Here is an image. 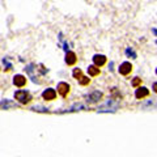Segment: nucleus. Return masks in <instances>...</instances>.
I'll return each instance as SVG.
<instances>
[{
    "instance_id": "obj_15",
    "label": "nucleus",
    "mask_w": 157,
    "mask_h": 157,
    "mask_svg": "<svg viewBox=\"0 0 157 157\" xmlns=\"http://www.w3.org/2000/svg\"><path fill=\"white\" fill-rule=\"evenodd\" d=\"M156 72H157V71H156Z\"/></svg>"
},
{
    "instance_id": "obj_5",
    "label": "nucleus",
    "mask_w": 157,
    "mask_h": 157,
    "mask_svg": "<svg viewBox=\"0 0 157 157\" xmlns=\"http://www.w3.org/2000/svg\"><path fill=\"white\" fill-rule=\"evenodd\" d=\"M42 96H43L45 100H54V98L57 97V92H55L54 89H46Z\"/></svg>"
},
{
    "instance_id": "obj_12",
    "label": "nucleus",
    "mask_w": 157,
    "mask_h": 157,
    "mask_svg": "<svg viewBox=\"0 0 157 157\" xmlns=\"http://www.w3.org/2000/svg\"><path fill=\"white\" fill-rule=\"evenodd\" d=\"M89 81H91V78L86 77V76H83L80 78V84H81V85H86V84H89Z\"/></svg>"
},
{
    "instance_id": "obj_4",
    "label": "nucleus",
    "mask_w": 157,
    "mask_h": 157,
    "mask_svg": "<svg viewBox=\"0 0 157 157\" xmlns=\"http://www.w3.org/2000/svg\"><path fill=\"white\" fill-rule=\"evenodd\" d=\"M13 83H15L16 86H24L25 84H26V78H25L22 75H17V76H15V78H13Z\"/></svg>"
},
{
    "instance_id": "obj_10",
    "label": "nucleus",
    "mask_w": 157,
    "mask_h": 157,
    "mask_svg": "<svg viewBox=\"0 0 157 157\" xmlns=\"http://www.w3.org/2000/svg\"><path fill=\"white\" fill-rule=\"evenodd\" d=\"M74 76L76 77V78H78V80H80V78L83 77V72H81V69L75 68V69H74Z\"/></svg>"
},
{
    "instance_id": "obj_13",
    "label": "nucleus",
    "mask_w": 157,
    "mask_h": 157,
    "mask_svg": "<svg viewBox=\"0 0 157 157\" xmlns=\"http://www.w3.org/2000/svg\"><path fill=\"white\" fill-rule=\"evenodd\" d=\"M140 83H141V78L136 77V78H134V81H132V85H134V86H139V85H140Z\"/></svg>"
},
{
    "instance_id": "obj_2",
    "label": "nucleus",
    "mask_w": 157,
    "mask_h": 157,
    "mask_svg": "<svg viewBox=\"0 0 157 157\" xmlns=\"http://www.w3.org/2000/svg\"><path fill=\"white\" fill-rule=\"evenodd\" d=\"M69 92V85L67 83H59L58 84V93L60 96H67V93Z\"/></svg>"
},
{
    "instance_id": "obj_1",
    "label": "nucleus",
    "mask_w": 157,
    "mask_h": 157,
    "mask_svg": "<svg viewBox=\"0 0 157 157\" xmlns=\"http://www.w3.org/2000/svg\"><path fill=\"white\" fill-rule=\"evenodd\" d=\"M15 97H16V100H17L18 102H21V103H28V102H30V100H32L30 94L28 93V92H25V91L16 92Z\"/></svg>"
},
{
    "instance_id": "obj_6",
    "label": "nucleus",
    "mask_w": 157,
    "mask_h": 157,
    "mask_svg": "<svg viewBox=\"0 0 157 157\" xmlns=\"http://www.w3.org/2000/svg\"><path fill=\"white\" fill-rule=\"evenodd\" d=\"M76 55L74 54V52H67V55H66V63L68 64V66H72V64H75L76 63Z\"/></svg>"
},
{
    "instance_id": "obj_11",
    "label": "nucleus",
    "mask_w": 157,
    "mask_h": 157,
    "mask_svg": "<svg viewBox=\"0 0 157 157\" xmlns=\"http://www.w3.org/2000/svg\"><path fill=\"white\" fill-rule=\"evenodd\" d=\"M101 97H102V94H101V93H100V92H96V93H94V94H93V96H92V97H91V98H92V100H91V101H92V102H96V101H97V100H100V98H101Z\"/></svg>"
},
{
    "instance_id": "obj_7",
    "label": "nucleus",
    "mask_w": 157,
    "mask_h": 157,
    "mask_svg": "<svg viewBox=\"0 0 157 157\" xmlns=\"http://www.w3.org/2000/svg\"><path fill=\"white\" fill-rule=\"evenodd\" d=\"M93 62H94V64H96V66L101 67V66H103V64L106 63V58L103 57V55H94Z\"/></svg>"
},
{
    "instance_id": "obj_14",
    "label": "nucleus",
    "mask_w": 157,
    "mask_h": 157,
    "mask_svg": "<svg viewBox=\"0 0 157 157\" xmlns=\"http://www.w3.org/2000/svg\"><path fill=\"white\" fill-rule=\"evenodd\" d=\"M153 91H155L156 93H157V83H155V84H153Z\"/></svg>"
},
{
    "instance_id": "obj_9",
    "label": "nucleus",
    "mask_w": 157,
    "mask_h": 157,
    "mask_svg": "<svg viewBox=\"0 0 157 157\" xmlns=\"http://www.w3.org/2000/svg\"><path fill=\"white\" fill-rule=\"evenodd\" d=\"M88 72H89V75H91V76H97V75L100 74V68H97L96 66H89Z\"/></svg>"
},
{
    "instance_id": "obj_8",
    "label": "nucleus",
    "mask_w": 157,
    "mask_h": 157,
    "mask_svg": "<svg viewBox=\"0 0 157 157\" xmlns=\"http://www.w3.org/2000/svg\"><path fill=\"white\" fill-rule=\"evenodd\" d=\"M148 94H149V92H148L147 88H139V89L136 91L135 96H136L137 98H143V97H147Z\"/></svg>"
},
{
    "instance_id": "obj_3",
    "label": "nucleus",
    "mask_w": 157,
    "mask_h": 157,
    "mask_svg": "<svg viewBox=\"0 0 157 157\" xmlns=\"http://www.w3.org/2000/svg\"><path fill=\"white\" fill-rule=\"evenodd\" d=\"M132 71V66H131V63H128V62H124L123 64H120V67H119V72L122 75H128L130 72Z\"/></svg>"
}]
</instances>
